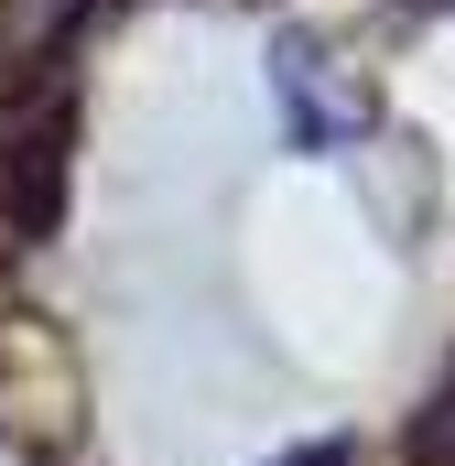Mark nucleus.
I'll return each instance as SVG.
<instances>
[{
    "mask_svg": "<svg viewBox=\"0 0 455 466\" xmlns=\"http://www.w3.org/2000/svg\"><path fill=\"white\" fill-rule=\"evenodd\" d=\"M412 466H455V390L423 412V434H412Z\"/></svg>",
    "mask_w": 455,
    "mask_h": 466,
    "instance_id": "1",
    "label": "nucleus"
},
{
    "mask_svg": "<svg viewBox=\"0 0 455 466\" xmlns=\"http://www.w3.org/2000/svg\"><path fill=\"white\" fill-rule=\"evenodd\" d=\"M282 466H347V445H337V434H326V445H293V456H282Z\"/></svg>",
    "mask_w": 455,
    "mask_h": 466,
    "instance_id": "2",
    "label": "nucleus"
}]
</instances>
